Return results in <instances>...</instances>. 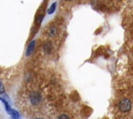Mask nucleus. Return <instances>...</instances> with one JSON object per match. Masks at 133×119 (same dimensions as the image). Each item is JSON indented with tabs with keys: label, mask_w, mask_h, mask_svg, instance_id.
I'll return each instance as SVG.
<instances>
[{
	"label": "nucleus",
	"mask_w": 133,
	"mask_h": 119,
	"mask_svg": "<svg viewBox=\"0 0 133 119\" xmlns=\"http://www.w3.org/2000/svg\"><path fill=\"white\" fill-rule=\"evenodd\" d=\"M131 108H132V102H131V100L129 98H124L118 103V109L124 113L129 112L131 110Z\"/></svg>",
	"instance_id": "f257e3e1"
},
{
	"label": "nucleus",
	"mask_w": 133,
	"mask_h": 119,
	"mask_svg": "<svg viewBox=\"0 0 133 119\" xmlns=\"http://www.w3.org/2000/svg\"><path fill=\"white\" fill-rule=\"evenodd\" d=\"M39 99H41V97H39V95H38L37 93H31V95H30V100H31V102H32L33 105H37V103L39 102Z\"/></svg>",
	"instance_id": "f03ea898"
},
{
	"label": "nucleus",
	"mask_w": 133,
	"mask_h": 119,
	"mask_svg": "<svg viewBox=\"0 0 133 119\" xmlns=\"http://www.w3.org/2000/svg\"><path fill=\"white\" fill-rule=\"evenodd\" d=\"M34 47H35V40H32V41L29 43L28 48H27V51H26V56H29V55L32 53V51L34 50Z\"/></svg>",
	"instance_id": "7ed1b4c3"
},
{
	"label": "nucleus",
	"mask_w": 133,
	"mask_h": 119,
	"mask_svg": "<svg viewBox=\"0 0 133 119\" xmlns=\"http://www.w3.org/2000/svg\"><path fill=\"white\" fill-rule=\"evenodd\" d=\"M0 100H1L2 102H3V105H4V107H5V110H6V111H7L8 113H10V111H11L12 109L10 108L9 103L7 102V100H6V99H4V98H3V97H1V96H0Z\"/></svg>",
	"instance_id": "20e7f679"
},
{
	"label": "nucleus",
	"mask_w": 133,
	"mask_h": 119,
	"mask_svg": "<svg viewBox=\"0 0 133 119\" xmlns=\"http://www.w3.org/2000/svg\"><path fill=\"white\" fill-rule=\"evenodd\" d=\"M9 114H10V118L11 119H20L21 118L20 117V114H19V112L17 110H11Z\"/></svg>",
	"instance_id": "39448f33"
},
{
	"label": "nucleus",
	"mask_w": 133,
	"mask_h": 119,
	"mask_svg": "<svg viewBox=\"0 0 133 119\" xmlns=\"http://www.w3.org/2000/svg\"><path fill=\"white\" fill-rule=\"evenodd\" d=\"M44 50H45V52H46L47 54H49V53L51 52V50H52V43H51V42H47V43L44 46Z\"/></svg>",
	"instance_id": "423d86ee"
},
{
	"label": "nucleus",
	"mask_w": 133,
	"mask_h": 119,
	"mask_svg": "<svg viewBox=\"0 0 133 119\" xmlns=\"http://www.w3.org/2000/svg\"><path fill=\"white\" fill-rule=\"evenodd\" d=\"M56 27H54V26H52L50 29H49V35L50 36H54L55 34H56Z\"/></svg>",
	"instance_id": "0eeeda50"
},
{
	"label": "nucleus",
	"mask_w": 133,
	"mask_h": 119,
	"mask_svg": "<svg viewBox=\"0 0 133 119\" xmlns=\"http://www.w3.org/2000/svg\"><path fill=\"white\" fill-rule=\"evenodd\" d=\"M55 9H56V3H53V4L50 6V8L48 9V13H49V14H50V13H53Z\"/></svg>",
	"instance_id": "6e6552de"
},
{
	"label": "nucleus",
	"mask_w": 133,
	"mask_h": 119,
	"mask_svg": "<svg viewBox=\"0 0 133 119\" xmlns=\"http://www.w3.org/2000/svg\"><path fill=\"white\" fill-rule=\"evenodd\" d=\"M0 93H4V86L0 81Z\"/></svg>",
	"instance_id": "1a4fd4ad"
},
{
	"label": "nucleus",
	"mask_w": 133,
	"mask_h": 119,
	"mask_svg": "<svg viewBox=\"0 0 133 119\" xmlns=\"http://www.w3.org/2000/svg\"><path fill=\"white\" fill-rule=\"evenodd\" d=\"M58 119H70V118H69V116H66V115H60V116L58 117Z\"/></svg>",
	"instance_id": "9d476101"
},
{
	"label": "nucleus",
	"mask_w": 133,
	"mask_h": 119,
	"mask_svg": "<svg viewBox=\"0 0 133 119\" xmlns=\"http://www.w3.org/2000/svg\"><path fill=\"white\" fill-rule=\"evenodd\" d=\"M65 1H71V0H65Z\"/></svg>",
	"instance_id": "9b49d317"
},
{
	"label": "nucleus",
	"mask_w": 133,
	"mask_h": 119,
	"mask_svg": "<svg viewBox=\"0 0 133 119\" xmlns=\"http://www.w3.org/2000/svg\"><path fill=\"white\" fill-rule=\"evenodd\" d=\"M37 119H41V118H37Z\"/></svg>",
	"instance_id": "f8f14e48"
}]
</instances>
